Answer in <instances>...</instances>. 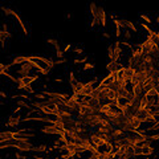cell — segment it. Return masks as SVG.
Instances as JSON below:
<instances>
[{"mask_svg": "<svg viewBox=\"0 0 159 159\" xmlns=\"http://www.w3.org/2000/svg\"><path fill=\"white\" fill-rule=\"evenodd\" d=\"M108 57H109V61H111L113 57H114V48H113L111 44L108 45Z\"/></svg>", "mask_w": 159, "mask_h": 159, "instance_id": "obj_23", "label": "cell"}, {"mask_svg": "<svg viewBox=\"0 0 159 159\" xmlns=\"http://www.w3.org/2000/svg\"><path fill=\"white\" fill-rule=\"evenodd\" d=\"M133 154H134V156L143 155L144 154L143 147H142V146H134V147H133Z\"/></svg>", "mask_w": 159, "mask_h": 159, "instance_id": "obj_18", "label": "cell"}, {"mask_svg": "<svg viewBox=\"0 0 159 159\" xmlns=\"http://www.w3.org/2000/svg\"><path fill=\"white\" fill-rule=\"evenodd\" d=\"M39 80V74H35V76H25V77H17V86L16 89L23 90L25 86H31L35 81Z\"/></svg>", "mask_w": 159, "mask_h": 159, "instance_id": "obj_1", "label": "cell"}, {"mask_svg": "<svg viewBox=\"0 0 159 159\" xmlns=\"http://www.w3.org/2000/svg\"><path fill=\"white\" fill-rule=\"evenodd\" d=\"M156 23H158V24H159V15H158V16H156Z\"/></svg>", "mask_w": 159, "mask_h": 159, "instance_id": "obj_45", "label": "cell"}, {"mask_svg": "<svg viewBox=\"0 0 159 159\" xmlns=\"http://www.w3.org/2000/svg\"><path fill=\"white\" fill-rule=\"evenodd\" d=\"M16 138V131L12 130H5V131H0V142L1 141H11Z\"/></svg>", "mask_w": 159, "mask_h": 159, "instance_id": "obj_13", "label": "cell"}, {"mask_svg": "<svg viewBox=\"0 0 159 159\" xmlns=\"http://www.w3.org/2000/svg\"><path fill=\"white\" fill-rule=\"evenodd\" d=\"M4 77H7V78H9V80H11L12 82H15V84H17V77H15V76H12L11 73H9V72H5V73L3 74Z\"/></svg>", "mask_w": 159, "mask_h": 159, "instance_id": "obj_28", "label": "cell"}, {"mask_svg": "<svg viewBox=\"0 0 159 159\" xmlns=\"http://www.w3.org/2000/svg\"><path fill=\"white\" fill-rule=\"evenodd\" d=\"M66 61H68V60H66V57H64V58H56V60H54V64H56V65H64V64H66Z\"/></svg>", "mask_w": 159, "mask_h": 159, "instance_id": "obj_33", "label": "cell"}, {"mask_svg": "<svg viewBox=\"0 0 159 159\" xmlns=\"http://www.w3.org/2000/svg\"><path fill=\"white\" fill-rule=\"evenodd\" d=\"M148 139L150 141H158L159 139V133L158 134H152V135H150L148 137Z\"/></svg>", "mask_w": 159, "mask_h": 159, "instance_id": "obj_38", "label": "cell"}, {"mask_svg": "<svg viewBox=\"0 0 159 159\" xmlns=\"http://www.w3.org/2000/svg\"><path fill=\"white\" fill-rule=\"evenodd\" d=\"M121 21L123 23V25H125V27H126V28H127L129 31L138 32V28H137L135 25H134V23H133V21H130V20H127V19H122V20H121Z\"/></svg>", "mask_w": 159, "mask_h": 159, "instance_id": "obj_14", "label": "cell"}, {"mask_svg": "<svg viewBox=\"0 0 159 159\" xmlns=\"http://www.w3.org/2000/svg\"><path fill=\"white\" fill-rule=\"evenodd\" d=\"M141 28H142V29H144V31L147 32L148 35H150V33H151L152 32V29L150 27H148V24H146V23H143V21H141Z\"/></svg>", "mask_w": 159, "mask_h": 159, "instance_id": "obj_29", "label": "cell"}, {"mask_svg": "<svg viewBox=\"0 0 159 159\" xmlns=\"http://www.w3.org/2000/svg\"><path fill=\"white\" fill-rule=\"evenodd\" d=\"M88 62V57H82V58H74L73 60V64L74 65H80V64H86Z\"/></svg>", "mask_w": 159, "mask_h": 159, "instance_id": "obj_27", "label": "cell"}, {"mask_svg": "<svg viewBox=\"0 0 159 159\" xmlns=\"http://www.w3.org/2000/svg\"><path fill=\"white\" fill-rule=\"evenodd\" d=\"M129 126L131 129V133L135 131V130H139L141 126H142V122H141L139 118H137L135 115L131 117V118H129Z\"/></svg>", "mask_w": 159, "mask_h": 159, "instance_id": "obj_10", "label": "cell"}, {"mask_svg": "<svg viewBox=\"0 0 159 159\" xmlns=\"http://www.w3.org/2000/svg\"><path fill=\"white\" fill-rule=\"evenodd\" d=\"M113 48H114V57H113L111 61L113 62H118L119 61V57L122 56V48H121V41H118L117 40L115 43H114V45H113Z\"/></svg>", "mask_w": 159, "mask_h": 159, "instance_id": "obj_9", "label": "cell"}, {"mask_svg": "<svg viewBox=\"0 0 159 159\" xmlns=\"http://www.w3.org/2000/svg\"><path fill=\"white\" fill-rule=\"evenodd\" d=\"M40 131L43 133V134H49V135H65L66 131L65 130H62V129L57 127L56 125H45V126H43L41 127V130Z\"/></svg>", "mask_w": 159, "mask_h": 159, "instance_id": "obj_3", "label": "cell"}, {"mask_svg": "<svg viewBox=\"0 0 159 159\" xmlns=\"http://www.w3.org/2000/svg\"><path fill=\"white\" fill-rule=\"evenodd\" d=\"M89 139H90V142H92V144H93L96 148H98V150H101L102 146H105L109 142L108 138L102 137L101 134H98V133H92L89 135Z\"/></svg>", "mask_w": 159, "mask_h": 159, "instance_id": "obj_2", "label": "cell"}, {"mask_svg": "<svg viewBox=\"0 0 159 159\" xmlns=\"http://www.w3.org/2000/svg\"><path fill=\"white\" fill-rule=\"evenodd\" d=\"M96 84H97V78H93L88 81L86 84H84V89H82V93H81V97H90V94L93 93V90L96 89Z\"/></svg>", "mask_w": 159, "mask_h": 159, "instance_id": "obj_6", "label": "cell"}, {"mask_svg": "<svg viewBox=\"0 0 159 159\" xmlns=\"http://www.w3.org/2000/svg\"><path fill=\"white\" fill-rule=\"evenodd\" d=\"M139 17H141V20H143V21H144L146 24L152 23V21H151V19H150V17H148L147 15H143V13H141V15H139Z\"/></svg>", "mask_w": 159, "mask_h": 159, "instance_id": "obj_32", "label": "cell"}, {"mask_svg": "<svg viewBox=\"0 0 159 159\" xmlns=\"http://www.w3.org/2000/svg\"><path fill=\"white\" fill-rule=\"evenodd\" d=\"M74 54H78V56H81V54H84V48H76L73 51Z\"/></svg>", "mask_w": 159, "mask_h": 159, "instance_id": "obj_37", "label": "cell"}, {"mask_svg": "<svg viewBox=\"0 0 159 159\" xmlns=\"http://www.w3.org/2000/svg\"><path fill=\"white\" fill-rule=\"evenodd\" d=\"M11 66H12L11 64H7V65H5V64H1V62H0V74L3 76L5 72H8V69H9Z\"/></svg>", "mask_w": 159, "mask_h": 159, "instance_id": "obj_24", "label": "cell"}, {"mask_svg": "<svg viewBox=\"0 0 159 159\" xmlns=\"http://www.w3.org/2000/svg\"><path fill=\"white\" fill-rule=\"evenodd\" d=\"M98 24L104 28L108 24V15H106V11L102 7H100V11H98Z\"/></svg>", "mask_w": 159, "mask_h": 159, "instance_id": "obj_11", "label": "cell"}, {"mask_svg": "<svg viewBox=\"0 0 159 159\" xmlns=\"http://www.w3.org/2000/svg\"><path fill=\"white\" fill-rule=\"evenodd\" d=\"M16 144H15V148L16 151H20V152H29L32 151V147L33 144L31 143V141H16Z\"/></svg>", "mask_w": 159, "mask_h": 159, "instance_id": "obj_5", "label": "cell"}, {"mask_svg": "<svg viewBox=\"0 0 159 159\" xmlns=\"http://www.w3.org/2000/svg\"><path fill=\"white\" fill-rule=\"evenodd\" d=\"M0 97H1V98H7L8 94L5 93V92H1V90H0Z\"/></svg>", "mask_w": 159, "mask_h": 159, "instance_id": "obj_42", "label": "cell"}, {"mask_svg": "<svg viewBox=\"0 0 159 159\" xmlns=\"http://www.w3.org/2000/svg\"><path fill=\"white\" fill-rule=\"evenodd\" d=\"M35 97L39 101H47V96L44 94V92H41V93H35Z\"/></svg>", "mask_w": 159, "mask_h": 159, "instance_id": "obj_30", "label": "cell"}, {"mask_svg": "<svg viewBox=\"0 0 159 159\" xmlns=\"http://www.w3.org/2000/svg\"><path fill=\"white\" fill-rule=\"evenodd\" d=\"M70 49H72V45H70V44H66V45H65V48H64L62 51H64V52L66 53V52H69Z\"/></svg>", "mask_w": 159, "mask_h": 159, "instance_id": "obj_41", "label": "cell"}, {"mask_svg": "<svg viewBox=\"0 0 159 159\" xmlns=\"http://www.w3.org/2000/svg\"><path fill=\"white\" fill-rule=\"evenodd\" d=\"M23 90L25 92V94H28V96H29V94H35V93H36L35 89L32 88V85H31V86H25V88H24Z\"/></svg>", "mask_w": 159, "mask_h": 159, "instance_id": "obj_31", "label": "cell"}, {"mask_svg": "<svg viewBox=\"0 0 159 159\" xmlns=\"http://www.w3.org/2000/svg\"><path fill=\"white\" fill-rule=\"evenodd\" d=\"M56 57H57V58H64V57H65V52L62 51V49L56 51Z\"/></svg>", "mask_w": 159, "mask_h": 159, "instance_id": "obj_34", "label": "cell"}, {"mask_svg": "<svg viewBox=\"0 0 159 159\" xmlns=\"http://www.w3.org/2000/svg\"><path fill=\"white\" fill-rule=\"evenodd\" d=\"M48 150V146L47 144H40V146H33L32 147V152H47Z\"/></svg>", "mask_w": 159, "mask_h": 159, "instance_id": "obj_17", "label": "cell"}, {"mask_svg": "<svg viewBox=\"0 0 159 159\" xmlns=\"http://www.w3.org/2000/svg\"><path fill=\"white\" fill-rule=\"evenodd\" d=\"M68 81H69L70 88H72V86H73L74 84H76V82L78 81L77 78H76V76H74V73H73V72H70V73H69V78H68Z\"/></svg>", "mask_w": 159, "mask_h": 159, "instance_id": "obj_22", "label": "cell"}, {"mask_svg": "<svg viewBox=\"0 0 159 159\" xmlns=\"http://www.w3.org/2000/svg\"><path fill=\"white\" fill-rule=\"evenodd\" d=\"M21 118L23 117L21 115H15V114H12V115H9L7 118V121H5V127H9V129H13V127H19V125L23 122L21 121Z\"/></svg>", "mask_w": 159, "mask_h": 159, "instance_id": "obj_7", "label": "cell"}, {"mask_svg": "<svg viewBox=\"0 0 159 159\" xmlns=\"http://www.w3.org/2000/svg\"><path fill=\"white\" fill-rule=\"evenodd\" d=\"M96 68V64H93V62H86V64H84V66H82V70L84 72H86V70H92Z\"/></svg>", "mask_w": 159, "mask_h": 159, "instance_id": "obj_26", "label": "cell"}, {"mask_svg": "<svg viewBox=\"0 0 159 159\" xmlns=\"http://www.w3.org/2000/svg\"><path fill=\"white\" fill-rule=\"evenodd\" d=\"M45 41H47L49 45H52V47L54 48V51L61 49V48H60V43H58L57 39H53V37H47V39H45Z\"/></svg>", "mask_w": 159, "mask_h": 159, "instance_id": "obj_15", "label": "cell"}, {"mask_svg": "<svg viewBox=\"0 0 159 159\" xmlns=\"http://www.w3.org/2000/svg\"><path fill=\"white\" fill-rule=\"evenodd\" d=\"M21 109H23V108H20V106H17V108H15V109H13V110H12V114H15V115H16V114H19V113L21 111Z\"/></svg>", "mask_w": 159, "mask_h": 159, "instance_id": "obj_39", "label": "cell"}, {"mask_svg": "<svg viewBox=\"0 0 159 159\" xmlns=\"http://www.w3.org/2000/svg\"><path fill=\"white\" fill-rule=\"evenodd\" d=\"M24 62H27V57L25 56H16V57H13V60H12L11 65H21V64H24Z\"/></svg>", "mask_w": 159, "mask_h": 159, "instance_id": "obj_16", "label": "cell"}, {"mask_svg": "<svg viewBox=\"0 0 159 159\" xmlns=\"http://www.w3.org/2000/svg\"><path fill=\"white\" fill-rule=\"evenodd\" d=\"M102 36H104V39H106V40L110 39V35H109V33H106V32H104V35H102Z\"/></svg>", "mask_w": 159, "mask_h": 159, "instance_id": "obj_43", "label": "cell"}, {"mask_svg": "<svg viewBox=\"0 0 159 159\" xmlns=\"http://www.w3.org/2000/svg\"><path fill=\"white\" fill-rule=\"evenodd\" d=\"M0 77H1V74H0Z\"/></svg>", "mask_w": 159, "mask_h": 159, "instance_id": "obj_46", "label": "cell"}, {"mask_svg": "<svg viewBox=\"0 0 159 159\" xmlns=\"http://www.w3.org/2000/svg\"><path fill=\"white\" fill-rule=\"evenodd\" d=\"M53 82H54V84H62V82H64V80H62L61 77H56L53 80Z\"/></svg>", "mask_w": 159, "mask_h": 159, "instance_id": "obj_40", "label": "cell"}, {"mask_svg": "<svg viewBox=\"0 0 159 159\" xmlns=\"http://www.w3.org/2000/svg\"><path fill=\"white\" fill-rule=\"evenodd\" d=\"M35 69V65L31 61H27L21 64L20 68L16 70V74H19L17 77H25V76H31V72Z\"/></svg>", "mask_w": 159, "mask_h": 159, "instance_id": "obj_4", "label": "cell"}, {"mask_svg": "<svg viewBox=\"0 0 159 159\" xmlns=\"http://www.w3.org/2000/svg\"><path fill=\"white\" fill-rule=\"evenodd\" d=\"M9 39H12L11 32L3 31V29L0 28V48H1V49H5V47H7V41Z\"/></svg>", "mask_w": 159, "mask_h": 159, "instance_id": "obj_8", "label": "cell"}, {"mask_svg": "<svg viewBox=\"0 0 159 159\" xmlns=\"http://www.w3.org/2000/svg\"><path fill=\"white\" fill-rule=\"evenodd\" d=\"M16 105L20 106V108H25V109H32V106L28 104V101H25V100H17L16 101Z\"/></svg>", "mask_w": 159, "mask_h": 159, "instance_id": "obj_20", "label": "cell"}, {"mask_svg": "<svg viewBox=\"0 0 159 159\" xmlns=\"http://www.w3.org/2000/svg\"><path fill=\"white\" fill-rule=\"evenodd\" d=\"M15 159H27V155L21 154L20 151H16V154H15Z\"/></svg>", "mask_w": 159, "mask_h": 159, "instance_id": "obj_35", "label": "cell"}, {"mask_svg": "<svg viewBox=\"0 0 159 159\" xmlns=\"http://www.w3.org/2000/svg\"><path fill=\"white\" fill-rule=\"evenodd\" d=\"M156 130H159V121L154 122L151 126H148V127L146 129V131H156Z\"/></svg>", "mask_w": 159, "mask_h": 159, "instance_id": "obj_25", "label": "cell"}, {"mask_svg": "<svg viewBox=\"0 0 159 159\" xmlns=\"http://www.w3.org/2000/svg\"><path fill=\"white\" fill-rule=\"evenodd\" d=\"M0 9H1V12H3L5 16H12V15H13V12H15L13 9H12V8L4 7V5H0Z\"/></svg>", "mask_w": 159, "mask_h": 159, "instance_id": "obj_19", "label": "cell"}, {"mask_svg": "<svg viewBox=\"0 0 159 159\" xmlns=\"http://www.w3.org/2000/svg\"><path fill=\"white\" fill-rule=\"evenodd\" d=\"M123 37H125V40L131 39V33H130V31H129V29H125V31H123Z\"/></svg>", "mask_w": 159, "mask_h": 159, "instance_id": "obj_36", "label": "cell"}, {"mask_svg": "<svg viewBox=\"0 0 159 159\" xmlns=\"http://www.w3.org/2000/svg\"><path fill=\"white\" fill-rule=\"evenodd\" d=\"M65 19H72V15H70V13H66V15H65Z\"/></svg>", "mask_w": 159, "mask_h": 159, "instance_id": "obj_44", "label": "cell"}, {"mask_svg": "<svg viewBox=\"0 0 159 159\" xmlns=\"http://www.w3.org/2000/svg\"><path fill=\"white\" fill-rule=\"evenodd\" d=\"M150 110H151V113L154 114L155 117H159V102H155L152 106H150Z\"/></svg>", "mask_w": 159, "mask_h": 159, "instance_id": "obj_21", "label": "cell"}, {"mask_svg": "<svg viewBox=\"0 0 159 159\" xmlns=\"http://www.w3.org/2000/svg\"><path fill=\"white\" fill-rule=\"evenodd\" d=\"M12 17H15V20L16 21H17V24H19V27L21 28V31H23V33L24 35H29V32H28V28H27V25H25V24H24V21H23V19H21V17H20V15L19 13H17V12H13V15H12Z\"/></svg>", "mask_w": 159, "mask_h": 159, "instance_id": "obj_12", "label": "cell"}]
</instances>
